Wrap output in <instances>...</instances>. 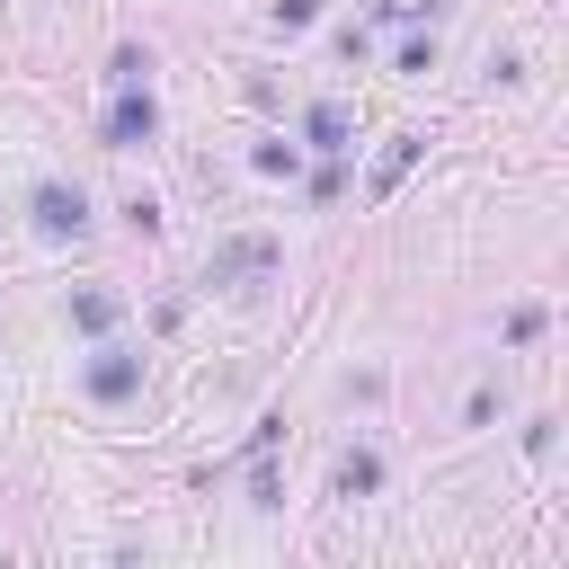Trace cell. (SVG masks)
I'll return each mask as SVG.
<instances>
[{
    "mask_svg": "<svg viewBox=\"0 0 569 569\" xmlns=\"http://www.w3.org/2000/svg\"><path fill=\"white\" fill-rule=\"evenodd\" d=\"M36 222L44 231H80V187H36Z\"/></svg>",
    "mask_w": 569,
    "mask_h": 569,
    "instance_id": "cell-1",
    "label": "cell"
},
{
    "mask_svg": "<svg viewBox=\"0 0 569 569\" xmlns=\"http://www.w3.org/2000/svg\"><path fill=\"white\" fill-rule=\"evenodd\" d=\"M133 133H151V98H124L116 107V142H133Z\"/></svg>",
    "mask_w": 569,
    "mask_h": 569,
    "instance_id": "cell-2",
    "label": "cell"
}]
</instances>
